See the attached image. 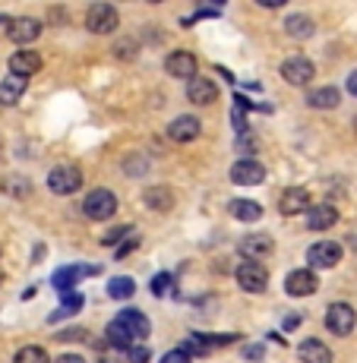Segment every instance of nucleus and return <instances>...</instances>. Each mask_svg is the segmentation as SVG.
<instances>
[{"label": "nucleus", "mask_w": 357, "mask_h": 363, "mask_svg": "<svg viewBox=\"0 0 357 363\" xmlns=\"http://www.w3.org/2000/svg\"><path fill=\"white\" fill-rule=\"evenodd\" d=\"M127 234H130V225H117L114 231H108V234L101 237V243H104V247H111V243H117L121 237H127Z\"/></svg>", "instance_id": "c85d7f7f"}, {"label": "nucleus", "mask_w": 357, "mask_h": 363, "mask_svg": "<svg viewBox=\"0 0 357 363\" xmlns=\"http://www.w3.org/2000/svg\"><path fill=\"white\" fill-rule=\"evenodd\" d=\"M92 272H95L92 265H67V269H57V272H54L51 284L60 291V294H67V291L73 288V284L79 281L82 275H92Z\"/></svg>", "instance_id": "f3484780"}, {"label": "nucleus", "mask_w": 357, "mask_h": 363, "mask_svg": "<svg viewBox=\"0 0 357 363\" xmlns=\"http://www.w3.org/2000/svg\"><path fill=\"white\" fill-rule=\"evenodd\" d=\"M145 206L155 208V212H167V208L174 206V193L167 190V186H149V190L143 193Z\"/></svg>", "instance_id": "b1692460"}, {"label": "nucleus", "mask_w": 357, "mask_h": 363, "mask_svg": "<svg viewBox=\"0 0 357 363\" xmlns=\"http://www.w3.org/2000/svg\"><path fill=\"white\" fill-rule=\"evenodd\" d=\"M228 208L237 221H260L263 218V206L253 202V199H231Z\"/></svg>", "instance_id": "5701e85b"}, {"label": "nucleus", "mask_w": 357, "mask_h": 363, "mask_svg": "<svg viewBox=\"0 0 357 363\" xmlns=\"http://www.w3.org/2000/svg\"><path fill=\"white\" fill-rule=\"evenodd\" d=\"M6 35H10V41H16V45H29V41H35L41 35V23L38 19H29V16L13 19Z\"/></svg>", "instance_id": "2eb2a0df"}, {"label": "nucleus", "mask_w": 357, "mask_h": 363, "mask_svg": "<svg viewBox=\"0 0 357 363\" xmlns=\"http://www.w3.org/2000/svg\"><path fill=\"white\" fill-rule=\"evenodd\" d=\"M162 363H190V354H187L184 347H171L162 357Z\"/></svg>", "instance_id": "c756f323"}, {"label": "nucleus", "mask_w": 357, "mask_h": 363, "mask_svg": "<svg viewBox=\"0 0 357 363\" xmlns=\"http://www.w3.org/2000/svg\"><path fill=\"white\" fill-rule=\"evenodd\" d=\"M307 202H310V193L300 190V186H291V190H285L282 199H278V212L282 215H300V212H307Z\"/></svg>", "instance_id": "a211bd4d"}, {"label": "nucleus", "mask_w": 357, "mask_h": 363, "mask_svg": "<svg viewBox=\"0 0 357 363\" xmlns=\"http://www.w3.org/2000/svg\"><path fill=\"white\" fill-rule=\"evenodd\" d=\"M79 186H82V174H79V167H73V164H57L48 174V190L57 193V196H70V193H76Z\"/></svg>", "instance_id": "f257e3e1"}, {"label": "nucleus", "mask_w": 357, "mask_h": 363, "mask_svg": "<svg viewBox=\"0 0 357 363\" xmlns=\"http://www.w3.org/2000/svg\"><path fill=\"white\" fill-rule=\"evenodd\" d=\"M231 180L241 186H256L265 180V167L260 162H253V158H243V162H237L231 167Z\"/></svg>", "instance_id": "9d476101"}, {"label": "nucleus", "mask_w": 357, "mask_h": 363, "mask_svg": "<svg viewBox=\"0 0 357 363\" xmlns=\"http://www.w3.org/2000/svg\"><path fill=\"white\" fill-rule=\"evenodd\" d=\"M199 133H202V123H199V117H193V114L177 117V121H171V127H167V136H171L174 143H193V139H199Z\"/></svg>", "instance_id": "9b49d317"}, {"label": "nucleus", "mask_w": 357, "mask_h": 363, "mask_svg": "<svg viewBox=\"0 0 357 363\" xmlns=\"http://www.w3.org/2000/svg\"><path fill=\"white\" fill-rule=\"evenodd\" d=\"M114 323L121 325V332L127 335V338L133 341V345H136V341H143V338H149V329H152V325H149V319H145L139 310H123L121 316L114 319Z\"/></svg>", "instance_id": "6e6552de"}, {"label": "nucleus", "mask_w": 357, "mask_h": 363, "mask_svg": "<svg viewBox=\"0 0 357 363\" xmlns=\"http://www.w3.org/2000/svg\"><path fill=\"white\" fill-rule=\"evenodd\" d=\"M247 360H263V351L260 347H247Z\"/></svg>", "instance_id": "c9c22d12"}, {"label": "nucleus", "mask_w": 357, "mask_h": 363, "mask_svg": "<svg viewBox=\"0 0 357 363\" xmlns=\"http://www.w3.org/2000/svg\"><path fill=\"white\" fill-rule=\"evenodd\" d=\"M108 294L114 297V300H130L133 294H136V281L127 278V275L111 278V281H108Z\"/></svg>", "instance_id": "a878e982"}, {"label": "nucleus", "mask_w": 357, "mask_h": 363, "mask_svg": "<svg viewBox=\"0 0 357 363\" xmlns=\"http://www.w3.org/2000/svg\"><path fill=\"white\" fill-rule=\"evenodd\" d=\"M354 127H357V117H354Z\"/></svg>", "instance_id": "e433bc0d"}, {"label": "nucleus", "mask_w": 357, "mask_h": 363, "mask_svg": "<svg viewBox=\"0 0 357 363\" xmlns=\"http://www.w3.org/2000/svg\"><path fill=\"white\" fill-rule=\"evenodd\" d=\"M335 221H339V212H335L332 206H326V202H319V206H313L310 212H307V228H310V231H329Z\"/></svg>", "instance_id": "6ab92c4d"}, {"label": "nucleus", "mask_w": 357, "mask_h": 363, "mask_svg": "<svg viewBox=\"0 0 357 363\" xmlns=\"http://www.w3.org/2000/svg\"><path fill=\"white\" fill-rule=\"evenodd\" d=\"M165 69H167V76H174V79H193L196 76V57L190 51H174L171 57L165 60Z\"/></svg>", "instance_id": "4468645a"}, {"label": "nucleus", "mask_w": 357, "mask_h": 363, "mask_svg": "<svg viewBox=\"0 0 357 363\" xmlns=\"http://www.w3.org/2000/svg\"><path fill=\"white\" fill-rule=\"evenodd\" d=\"M29 89V79H23V76H4V82H0V104H6V108H13L19 99H23V92Z\"/></svg>", "instance_id": "aec40b11"}, {"label": "nucleus", "mask_w": 357, "mask_h": 363, "mask_svg": "<svg viewBox=\"0 0 357 363\" xmlns=\"http://www.w3.org/2000/svg\"><path fill=\"white\" fill-rule=\"evenodd\" d=\"M167 284H171V275H165V272H162V275H155V278H152V294H165Z\"/></svg>", "instance_id": "7c9ffc66"}, {"label": "nucleus", "mask_w": 357, "mask_h": 363, "mask_svg": "<svg viewBox=\"0 0 357 363\" xmlns=\"http://www.w3.org/2000/svg\"><path fill=\"white\" fill-rule=\"evenodd\" d=\"M136 243H139V240H136V237H130V240H127V243H123V247H121V250H117V253H114V256H117V259H127V256H130V250H136Z\"/></svg>", "instance_id": "473e14b6"}, {"label": "nucleus", "mask_w": 357, "mask_h": 363, "mask_svg": "<svg viewBox=\"0 0 357 363\" xmlns=\"http://www.w3.org/2000/svg\"><path fill=\"white\" fill-rule=\"evenodd\" d=\"M348 92H351L354 99H357V69H354L351 76H348Z\"/></svg>", "instance_id": "f704fd0d"}, {"label": "nucleus", "mask_w": 357, "mask_h": 363, "mask_svg": "<svg viewBox=\"0 0 357 363\" xmlns=\"http://www.w3.org/2000/svg\"><path fill=\"white\" fill-rule=\"evenodd\" d=\"M38 69H41V57H38L35 51H16V54L10 57V73H13V76L32 79Z\"/></svg>", "instance_id": "dca6fc26"}, {"label": "nucleus", "mask_w": 357, "mask_h": 363, "mask_svg": "<svg viewBox=\"0 0 357 363\" xmlns=\"http://www.w3.org/2000/svg\"><path fill=\"white\" fill-rule=\"evenodd\" d=\"M282 76H285V82H291V86H307V82L317 76V67H313V60H307V57H291L282 64Z\"/></svg>", "instance_id": "1a4fd4ad"}, {"label": "nucleus", "mask_w": 357, "mask_h": 363, "mask_svg": "<svg viewBox=\"0 0 357 363\" xmlns=\"http://www.w3.org/2000/svg\"><path fill=\"white\" fill-rule=\"evenodd\" d=\"M307 262H310V269H332V265L341 262V247L332 240L313 243V247L307 250Z\"/></svg>", "instance_id": "423d86ee"}, {"label": "nucleus", "mask_w": 357, "mask_h": 363, "mask_svg": "<svg viewBox=\"0 0 357 363\" xmlns=\"http://www.w3.org/2000/svg\"><path fill=\"white\" fill-rule=\"evenodd\" d=\"M300 360L304 363H332V351L319 338H307L300 345Z\"/></svg>", "instance_id": "412c9836"}, {"label": "nucleus", "mask_w": 357, "mask_h": 363, "mask_svg": "<svg viewBox=\"0 0 357 363\" xmlns=\"http://www.w3.org/2000/svg\"><path fill=\"white\" fill-rule=\"evenodd\" d=\"M357 323V313L351 303H332L326 310V329L332 335H339V338H345V335H351Z\"/></svg>", "instance_id": "20e7f679"}, {"label": "nucleus", "mask_w": 357, "mask_h": 363, "mask_svg": "<svg viewBox=\"0 0 357 363\" xmlns=\"http://www.w3.org/2000/svg\"><path fill=\"white\" fill-rule=\"evenodd\" d=\"M82 303H86V300H82V294H67V297H64V303H60L57 310H54L51 316H48V323H60V319L73 316V313H79V310H82Z\"/></svg>", "instance_id": "bb28decb"}, {"label": "nucleus", "mask_w": 357, "mask_h": 363, "mask_svg": "<svg viewBox=\"0 0 357 363\" xmlns=\"http://www.w3.org/2000/svg\"><path fill=\"white\" fill-rule=\"evenodd\" d=\"M187 99L193 104H212V101H219V86L209 76H193L190 86H187Z\"/></svg>", "instance_id": "ddd939ff"}, {"label": "nucleus", "mask_w": 357, "mask_h": 363, "mask_svg": "<svg viewBox=\"0 0 357 363\" xmlns=\"http://www.w3.org/2000/svg\"><path fill=\"white\" fill-rule=\"evenodd\" d=\"M54 363H86V360H82V354H64V357H57Z\"/></svg>", "instance_id": "72a5a7b5"}, {"label": "nucleus", "mask_w": 357, "mask_h": 363, "mask_svg": "<svg viewBox=\"0 0 357 363\" xmlns=\"http://www.w3.org/2000/svg\"><path fill=\"white\" fill-rule=\"evenodd\" d=\"M339 101H341V95H339V89H335V86L313 89V92L307 95V104H310V108H319V111H326V108H339Z\"/></svg>", "instance_id": "4be33fe9"}, {"label": "nucleus", "mask_w": 357, "mask_h": 363, "mask_svg": "<svg viewBox=\"0 0 357 363\" xmlns=\"http://www.w3.org/2000/svg\"><path fill=\"white\" fill-rule=\"evenodd\" d=\"M237 284L247 294H263L269 288V272H265L263 262H241L237 265Z\"/></svg>", "instance_id": "7ed1b4c3"}, {"label": "nucleus", "mask_w": 357, "mask_h": 363, "mask_svg": "<svg viewBox=\"0 0 357 363\" xmlns=\"http://www.w3.org/2000/svg\"><path fill=\"white\" fill-rule=\"evenodd\" d=\"M317 288H319V278L313 269H294L285 278V291L291 297H310V294H317Z\"/></svg>", "instance_id": "0eeeda50"}, {"label": "nucleus", "mask_w": 357, "mask_h": 363, "mask_svg": "<svg viewBox=\"0 0 357 363\" xmlns=\"http://www.w3.org/2000/svg\"><path fill=\"white\" fill-rule=\"evenodd\" d=\"M285 32H288L291 38H310V35L317 32V26H313L310 16H304V13H294V16L285 19Z\"/></svg>", "instance_id": "393cba45"}, {"label": "nucleus", "mask_w": 357, "mask_h": 363, "mask_svg": "<svg viewBox=\"0 0 357 363\" xmlns=\"http://www.w3.org/2000/svg\"><path fill=\"white\" fill-rule=\"evenodd\" d=\"M127 357H130V363H149V351H145V347H136V345H133L130 351H127Z\"/></svg>", "instance_id": "2f4dec72"}, {"label": "nucleus", "mask_w": 357, "mask_h": 363, "mask_svg": "<svg viewBox=\"0 0 357 363\" xmlns=\"http://www.w3.org/2000/svg\"><path fill=\"white\" fill-rule=\"evenodd\" d=\"M82 212L89 215L92 221H104L117 212V196L111 190H92L82 202Z\"/></svg>", "instance_id": "39448f33"}, {"label": "nucleus", "mask_w": 357, "mask_h": 363, "mask_svg": "<svg viewBox=\"0 0 357 363\" xmlns=\"http://www.w3.org/2000/svg\"><path fill=\"white\" fill-rule=\"evenodd\" d=\"M121 26V16L111 4H92L86 13V29L95 32V35H111Z\"/></svg>", "instance_id": "f03ea898"}, {"label": "nucleus", "mask_w": 357, "mask_h": 363, "mask_svg": "<svg viewBox=\"0 0 357 363\" xmlns=\"http://www.w3.org/2000/svg\"><path fill=\"white\" fill-rule=\"evenodd\" d=\"M272 250H275V243H272L269 234H250V237H243V240H241V253L247 256V262L265 259Z\"/></svg>", "instance_id": "f8f14e48"}, {"label": "nucleus", "mask_w": 357, "mask_h": 363, "mask_svg": "<svg viewBox=\"0 0 357 363\" xmlns=\"http://www.w3.org/2000/svg\"><path fill=\"white\" fill-rule=\"evenodd\" d=\"M13 363H48V351L38 345H29V347H19Z\"/></svg>", "instance_id": "cd10ccee"}]
</instances>
